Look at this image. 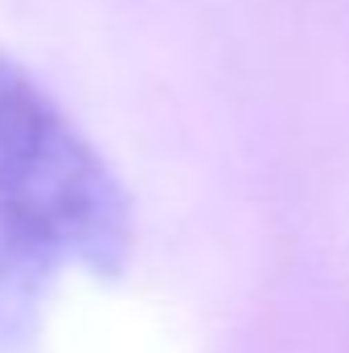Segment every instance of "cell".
<instances>
[{"mask_svg": "<svg viewBox=\"0 0 349 353\" xmlns=\"http://www.w3.org/2000/svg\"><path fill=\"white\" fill-rule=\"evenodd\" d=\"M0 218L33 247L103 255L115 226V197L103 169L70 136L54 107L0 66Z\"/></svg>", "mask_w": 349, "mask_h": 353, "instance_id": "1", "label": "cell"}]
</instances>
